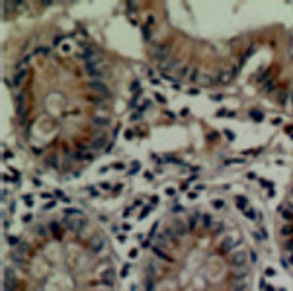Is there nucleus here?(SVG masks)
<instances>
[{"mask_svg":"<svg viewBox=\"0 0 293 291\" xmlns=\"http://www.w3.org/2000/svg\"><path fill=\"white\" fill-rule=\"evenodd\" d=\"M141 33H143V39H145V41H149V43L152 41V30H151V27L143 26V27H141Z\"/></svg>","mask_w":293,"mask_h":291,"instance_id":"obj_16","label":"nucleus"},{"mask_svg":"<svg viewBox=\"0 0 293 291\" xmlns=\"http://www.w3.org/2000/svg\"><path fill=\"white\" fill-rule=\"evenodd\" d=\"M155 21H156V20H155V16H152V14H151V16H146V20H145V26H146V27H151V30H152V26H155Z\"/></svg>","mask_w":293,"mask_h":291,"instance_id":"obj_26","label":"nucleus"},{"mask_svg":"<svg viewBox=\"0 0 293 291\" xmlns=\"http://www.w3.org/2000/svg\"><path fill=\"white\" fill-rule=\"evenodd\" d=\"M117 272L100 231L70 232L61 217L35 223L8 252L4 291H115Z\"/></svg>","mask_w":293,"mask_h":291,"instance_id":"obj_2","label":"nucleus"},{"mask_svg":"<svg viewBox=\"0 0 293 291\" xmlns=\"http://www.w3.org/2000/svg\"><path fill=\"white\" fill-rule=\"evenodd\" d=\"M22 199H24V203H26V205H29V207L33 205V195H29V193H26V195H24V198H22Z\"/></svg>","mask_w":293,"mask_h":291,"instance_id":"obj_30","label":"nucleus"},{"mask_svg":"<svg viewBox=\"0 0 293 291\" xmlns=\"http://www.w3.org/2000/svg\"><path fill=\"white\" fill-rule=\"evenodd\" d=\"M151 107H152V100H143V102H141V106L137 107V112H141V113H145L146 110H151Z\"/></svg>","mask_w":293,"mask_h":291,"instance_id":"obj_17","label":"nucleus"},{"mask_svg":"<svg viewBox=\"0 0 293 291\" xmlns=\"http://www.w3.org/2000/svg\"><path fill=\"white\" fill-rule=\"evenodd\" d=\"M63 213H65V215H72V217H76V215H84V213H82V209H78V207H67V209L63 211Z\"/></svg>","mask_w":293,"mask_h":291,"instance_id":"obj_19","label":"nucleus"},{"mask_svg":"<svg viewBox=\"0 0 293 291\" xmlns=\"http://www.w3.org/2000/svg\"><path fill=\"white\" fill-rule=\"evenodd\" d=\"M213 207H215V209H223V207H225L223 199H213Z\"/></svg>","mask_w":293,"mask_h":291,"instance_id":"obj_32","label":"nucleus"},{"mask_svg":"<svg viewBox=\"0 0 293 291\" xmlns=\"http://www.w3.org/2000/svg\"><path fill=\"white\" fill-rule=\"evenodd\" d=\"M172 88H174V90H182V84H178V82H174V84H172Z\"/></svg>","mask_w":293,"mask_h":291,"instance_id":"obj_51","label":"nucleus"},{"mask_svg":"<svg viewBox=\"0 0 293 291\" xmlns=\"http://www.w3.org/2000/svg\"><path fill=\"white\" fill-rule=\"evenodd\" d=\"M223 135H225L229 141H234V137H237V135H234V131H231V129H225V131H223Z\"/></svg>","mask_w":293,"mask_h":291,"instance_id":"obj_29","label":"nucleus"},{"mask_svg":"<svg viewBox=\"0 0 293 291\" xmlns=\"http://www.w3.org/2000/svg\"><path fill=\"white\" fill-rule=\"evenodd\" d=\"M53 207H55V201H49L47 205H45V209H53Z\"/></svg>","mask_w":293,"mask_h":291,"instance_id":"obj_52","label":"nucleus"},{"mask_svg":"<svg viewBox=\"0 0 293 291\" xmlns=\"http://www.w3.org/2000/svg\"><path fill=\"white\" fill-rule=\"evenodd\" d=\"M141 117H143V113H141V112H131V115H129V119H131V121H139Z\"/></svg>","mask_w":293,"mask_h":291,"instance_id":"obj_28","label":"nucleus"},{"mask_svg":"<svg viewBox=\"0 0 293 291\" xmlns=\"http://www.w3.org/2000/svg\"><path fill=\"white\" fill-rule=\"evenodd\" d=\"M112 168H115V170H125V164H123V162H115V164H112Z\"/></svg>","mask_w":293,"mask_h":291,"instance_id":"obj_37","label":"nucleus"},{"mask_svg":"<svg viewBox=\"0 0 293 291\" xmlns=\"http://www.w3.org/2000/svg\"><path fill=\"white\" fill-rule=\"evenodd\" d=\"M285 201H289V203H293V186L289 188V192H287V199Z\"/></svg>","mask_w":293,"mask_h":291,"instance_id":"obj_40","label":"nucleus"},{"mask_svg":"<svg viewBox=\"0 0 293 291\" xmlns=\"http://www.w3.org/2000/svg\"><path fill=\"white\" fill-rule=\"evenodd\" d=\"M244 160L243 158H229V160H225V164H243Z\"/></svg>","mask_w":293,"mask_h":291,"instance_id":"obj_31","label":"nucleus"},{"mask_svg":"<svg viewBox=\"0 0 293 291\" xmlns=\"http://www.w3.org/2000/svg\"><path fill=\"white\" fill-rule=\"evenodd\" d=\"M151 57L155 61H158V63H162V64H166L168 61H172L170 57H172V45H170V41H162V43H155V45L151 47Z\"/></svg>","mask_w":293,"mask_h":291,"instance_id":"obj_3","label":"nucleus"},{"mask_svg":"<svg viewBox=\"0 0 293 291\" xmlns=\"http://www.w3.org/2000/svg\"><path fill=\"white\" fill-rule=\"evenodd\" d=\"M100 188H102V190H106V192H108V190H113L109 182H102V184H100Z\"/></svg>","mask_w":293,"mask_h":291,"instance_id":"obj_35","label":"nucleus"},{"mask_svg":"<svg viewBox=\"0 0 293 291\" xmlns=\"http://www.w3.org/2000/svg\"><path fill=\"white\" fill-rule=\"evenodd\" d=\"M258 184H262V188H266V190H270V188H274V184L270 180H264V178H258Z\"/></svg>","mask_w":293,"mask_h":291,"instance_id":"obj_24","label":"nucleus"},{"mask_svg":"<svg viewBox=\"0 0 293 291\" xmlns=\"http://www.w3.org/2000/svg\"><path fill=\"white\" fill-rule=\"evenodd\" d=\"M248 113H250V119H252V121H256V123H262V121H264V113H262L260 110H250Z\"/></svg>","mask_w":293,"mask_h":291,"instance_id":"obj_15","label":"nucleus"},{"mask_svg":"<svg viewBox=\"0 0 293 291\" xmlns=\"http://www.w3.org/2000/svg\"><path fill=\"white\" fill-rule=\"evenodd\" d=\"M217 117H234V112H227V110H219Z\"/></svg>","mask_w":293,"mask_h":291,"instance_id":"obj_22","label":"nucleus"},{"mask_svg":"<svg viewBox=\"0 0 293 291\" xmlns=\"http://www.w3.org/2000/svg\"><path fill=\"white\" fill-rule=\"evenodd\" d=\"M78 59L80 61H94V59H98V51L94 45H90V43H82L80 45V51H78Z\"/></svg>","mask_w":293,"mask_h":291,"instance_id":"obj_7","label":"nucleus"},{"mask_svg":"<svg viewBox=\"0 0 293 291\" xmlns=\"http://www.w3.org/2000/svg\"><path fill=\"white\" fill-rule=\"evenodd\" d=\"M289 102H291V106H293V90L289 92Z\"/></svg>","mask_w":293,"mask_h":291,"instance_id":"obj_55","label":"nucleus"},{"mask_svg":"<svg viewBox=\"0 0 293 291\" xmlns=\"http://www.w3.org/2000/svg\"><path fill=\"white\" fill-rule=\"evenodd\" d=\"M188 199H197V192H190L188 193Z\"/></svg>","mask_w":293,"mask_h":291,"instance_id":"obj_46","label":"nucleus"},{"mask_svg":"<svg viewBox=\"0 0 293 291\" xmlns=\"http://www.w3.org/2000/svg\"><path fill=\"white\" fill-rule=\"evenodd\" d=\"M4 86H6V88H14V78H8V76H6V78H4Z\"/></svg>","mask_w":293,"mask_h":291,"instance_id":"obj_33","label":"nucleus"},{"mask_svg":"<svg viewBox=\"0 0 293 291\" xmlns=\"http://www.w3.org/2000/svg\"><path fill=\"white\" fill-rule=\"evenodd\" d=\"M151 203H152V205H156V203H158V195H152V198H151Z\"/></svg>","mask_w":293,"mask_h":291,"instance_id":"obj_50","label":"nucleus"},{"mask_svg":"<svg viewBox=\"0 0 293 291\" xmlns=\"http://www.w3.org/2000/svg\"><path fill=\"white\" fill-rule=\"evenodd\" d=\"M49 53H51V47H43V45L35 47V51H33V55H49Z\"/></svg>","mask_w":293,"mask_h":291,"instance_id":"obj_20","label":"nucleus"},{"mask_svg":"<svg viewBox=\"0 0 293 291\" xmlns=\"http://www.w3.org/2000/svg\"><path fill=\"white\" fill-rule=\"evenodd\" d=\"M188 94L190 96H197V94H199V88H197V86H192V88H188Z\"/></svg>","mask_w":293,"mask_h":291,"instance_id":"obj_34","label":"nucleus"},{"mask_svg":"<svg viewBox=\"0 0 293 291\" xmlns=\"http://www.w3.org/2000/svg\"><path fill=\"white\" fill-rule=\"evenodd\" d=\"M84 88L90 90V94H100V96H104L108 102L113 100V94H112L109 86H108L104 80H86V82H84Z\"/></svg>","mask_w":293,"mask_h":291,"instance_id":"obj_4","label":"nucleus"},{"mask_svg":"<svg viewBox=\"0 0 293 291\" xmlns=\"http://www.w3.org/2000/svg\"><path fill=\"white\" fill-rule=\"evenodd\" d=\"M256 152H262V149H250V150H244L243 155H256Z\"/></svg>","mask_w":293,"mask_h":291,"instance_id":"obj_42","label":"nucleus"},{"mask_svg":"<svg viewBox=\"0 0 293 291\" xmlns=\"http://www.w3.org/2000/svg\"><path fill=\"white\" fill-rule=\"evenodd\" d=\"M155 100L158 102V104L166 106V98H164V96H162V94H160V92H155Z\"/></svg>","mask_w":293,"mask_h":291,"instance_id":"obj_27","label":"nucleus"},{"mask_svg":"<svg viewBox=\"0 0 293 291\" xmlns=\"http://www.w3.org/2000/svg\"><path fill=\"white\" fill-rule=\"evenodd\" d=\"M31 152H33V155H35V156H41V158H43V156H45V150H43L41 147H31Z\"/></svg>","mask_w":293,"mask_h":291,"instance_id":"obj_25","label":"nucleus"},{"mask_svg":"<svg viewBox=\"0 0 293 291\" xmlns=\"http://www.w3.org/2000/svg\"><path fill=\"white\" fill-rule=\"evenodd\" d=\"M121 190H123V184H117V186L113 188L112 192H113V193H121Z\"/></svg>","mask_w":293,"mask_h":291,"instance_id":"obj_43","label":"nucleus"},{"mask_svg":"<svg viewBox=\"0 0 293 291\" xmlns=\"http://www.w3.org/2000/svg\"><path fill=\"white\" fill-rule=\"evenodd\" d=\"M139 172H141V162L133 160L131 166H129V170H127V174H129V176H135V174H139Z\"/></svg>","mask_w":293,"mask_h":291,"instance_id":"obj_14","label":"nucleus"},{"mask_svg":"<svg viewBox=\"0 0 293 291\" xmlns=\"http://www.w3.org/2000/svg\"><path fill=\"white\" fill-rule=\"evenodd\" d=\"M164 115H166V117H170V119H174V113L172 112H164Z\"/></svg>","mask_w":293,"mask_h":291,"instance_id":"obj_54","label":"nucleus"},{"mask_svg":"<svg viewBox=\"0 0 293 291\" xmlns=\"http://www.w3.org/2000/svg\"><path fill=\"white\" fill-rule=\"evenodd\" d=\"M274 195H276V190H274V188H270V190H268V198H274Z\"/></svg>","mask_w":293,"mask_h":291,"instance_id":"obj_49","label":"nucleus"},{"mask_svg":"<svg viewBox=\"0 0 293 291\" xmlns=\"http://www.w3.org/2000/svg\"><path fill=\"white\" fill-rule=\"evenodd\" d=\"M65 37H67L65 33H59L57 37H53V47H59V45H61V43L65 41Z\"/></svg>","mask_w":293,"mask_h":291,"instance_id":"obj_21","label":"nucleus"},{"mask_svg":"<svg viewBox=\"0 0 293 291\" xmlns=\"http://www.w3.org/2000/svg\"><path fill=\"white\" fill-rule=\"evenodd\" d=\"M133 137H135V131H133V129H127V131H125V139H129V141H131Z\"/></svg>","mask_w":293,"mask_h":291,"instance_id":"obj_36","label":"nucleus"},{"mask_svg":"<svg viewBox=\"0 0 293 291\" xmlns=\"http://www.w3.org/2000/svg\"><path fill=\"white\" fill-rule=\"evenodd\" d=\"M109 168H112V166H102V168H100V174H106V172H109Z\"/></svg>","mask_w":293,"mask_h":291,"instance_id":"obj_48","label":"nucleus"},{"mask_svg":"<svg viewBox=\"0 0 293 291\" xmlns=\"http://www.w3.org/2000/svg\"><path fill=\"white\" fill-rule=\"evenodd\" d=\"M22 219H24V223H31V219H33V215H31V213H26L24 217H22Z\"/></svg>","mask_w":293,"mask_h":291,"instance_id":"obj_39","label":"nucleus"},{"mask_svg":"<svg viewBox=\"0 0 293 291\" xmlns=\"http://www.w3.org/2000/svg\"><path fill=\"white\" fill-rule=\"evenodd\" d=\"M223 98H225L223 94H211V100H213V102H221Z\"/></svg>","mask_w":293,"mask_h":291,"instance_id":"obj_38","label":"nucleus"},{"mask_svg":"<svg viewBox=\"0 0 293 291\" xmlns=\"http://www.w3.org/2000/svg\"><path fill=\"white\" fill-rule=\"evenodd\" d=\"M272 123H274V125H281L283 119H281V117H274V119H272Z\"/></svg>","mask_w":293,"mask_h":291,"instance_id":"obj_45","label":"nucleus"},{"mask_svg":"<svg viewBox=\"0 0 293 291\" xmlns=\"http://www.w3.org/2000/svg\"><path fill=\"white\" fill-rule=\"evenodd\" d=\"M199 78H201V70L197 69V67H194L192 72H190V80H192V82H197Z\"/></svg>","mask_w":293,"mask_h":291,"instance_id":"obj_18","label":"nucleus"},{"mask_svg":"<svg viewBox=\"0 0 293 291\" xmlns=\"http://www.w3.org/2000/svg\"><path fill=\"white\" fill-rule=\"evenodd\" d=\"M277 102H280V106H285L289 102V92L287 90H280L277 92Z\"/></svg>","mask_w":293,"mask_h":291,"instance_id":"obj_13","label":"nucleus"},{"mask_svg":"<svg viewBox=\"0 0 293 291\" xmlns=\"http://www.w3.org/2000/svg\"><path fill=\"white\" fill-rule=\"evenodd\" d=\"M10 158H14V155L10 150H4V160H10Z\"/></svg>","mask_w":293,"mask_h":291,"instance_id":"obj_44","label":"nucleus"},{"mask_svg":"<svg viewBox=\"0 0 293 291\" xmlns=\"http://www.w3.org/2000/svg\"><path fill=\"white\" fill-rule=\"evenodd\" d=\"M217 137H219V133H217V131H211V133H209V139H213V141H215Z\"/></svg>","mask_w":293,"mask_h":291,"instance_id":"obj_47","label":"nucleus"},{"mask_svg":"<svg viewBox=\"0 0 293 291\" xmlns=\"http://www.w3.org/2000/svg\"><path fill=\"white\" fill-rule=\"evenodd\" d=\"M131 92H133V96H141V94H143V88H141L139 78H135V80L131 82Z\"/></svg>","mask_w":293,"mask_h":291,"instance_id":"obj_12","label":"nucleus"},{"mask_svg":"<svg viewBox=\"0 0 293 291\" xmlns=\"http://www.w3.org/2000/svg\"><path fill=\"white\" fill-rule=\"evenodd\" d=\"M88 147H90L92 152H104L108 147H109V137L104 133V135H100V137H92L90 141H88Z\"/></svg>","mask_w":293,"mask_h":291,"instance_id":"obj_6","label":"nucleus"},{"mask_svg":"<svg viewBox=\"0 0 293 291\" xmlns=\"http://www.w3.org/2000/svg\"><path fill=\"white\" fill-rule=\"evenodd\" d=\"M262 90H264V92H276V94H277V80H276V78L268 80L266 84L262 86Z\"/></svg>","mask_w":293,"mask_h":291,"instance_id":"obj_10","label":"nucleus"},{"mask_svg":"<svg viewBox=\"0 0 293 291\" xmlns=\"http://www.w3.org/2000/svg\"><path fill=\"white\" fill-rule=\"evenodd\" d=\"M244 215L248 217V219H258V217H260V213H256L254 209H246V211H244Z\"/></svg>","mask_w":293,"mask_h":291,"instance_id":"obj_23","label":"nucleus"},{"mask_svg":"<svg viewBox=\"0 0 293 291\" xmlns=\"http://www.w3.org/2000/svg\"><path fill=\"white\" fill-rule=\"evenodd\" d=\"M190 72H192V69H190L188 64H180V67L176 69V78H180V80H182V78H186V76L190 78Z\"/></svg>","mask_w":293,"mask_h":291,"instance_id":"obj_9","label":"nucleus"},{"mask_svg":"<svg viewBox=\"0 0 293 291\" xmlns=\"http://www.w3.org/2000/svg\"><path fill=\"white\" fill-rule=\"evenodd\" d=\"M166 193H168V195H174V193H176V190H174V188H168Z\"/></svg>","mask_w":293,"mask_h":291,"instance_id":"obj_53","label":"nucleus"},{"mask_svg":"<svg viewBox=\"0 0 293 291\" xmlns=\"http://www.w3.org/2000/svg\"><path fill=\"white\" fill-rule=\"evenodd\" d=\"M109 125H112V115H109V112H96L90 119V127H96V129L106 131Z\"/></svg>","mask_w":293,"mask_h":291,"instance_id":"obj_5","label":"nucleus"},{"mask_svg":"<svg viewBox=\"0 0 293 291\" xmlns=\"http://www.w3.org/2000/svg\"><path fill=\"white\" fill-rule=\"evenodd\" d=\"M234 203H237V207L243 209V211L248 209V199L244 198V195H237V198H234Z\"/></svg>","mask_w":293,"mask_h":291,"instance_id":"obj_11","label":"nucleus"},{"mask_svg":"<svg viewBox=\"0 0 293 291\" xmlns=\"http://www.w3.org/2000/svg\"><path fill=\"white\" fill-rule=\"evenodd\" d=\"M158 227L149 232L141 291H250L252 250L234 232L201 227V211Z\"/></svg>","mask_w":293,"mask_h":291,"instance_id":"obj_1","label":"nucleus"},{"mask_svg":"<svg viewBox=\"0 0 293 291\" xmlns=\"http://www.w3.org/2000/svg\"><path fill=\"white\" fill-rule=\"evenodd\" d=\"M43 162H45V166L47 168H51V170H59L61 168V158H59V155L55 152V155H45L43 156Z\"/></svg>","mask_w":293,"mask_h":291,"instance_id":"obj_8","label":"nucleus"},{"mask_svg":"<svg viewBox=\"0 0 293 291\" xmlns=\"http://www.w3.org/2000/svg\"><path fill=\"white\" fill-rule=\"evenodd\" d=\"M119 131H121V125L117 123V125L113 127V131H112V135H113V137H117V135H119Z\"/></svg>","mask_w":293,"mask_h":291,"instance_id":"obj_41","label":"nucleus"}]
</instances>
